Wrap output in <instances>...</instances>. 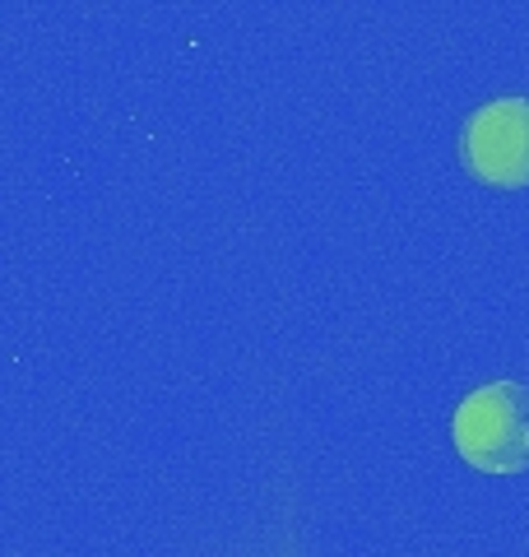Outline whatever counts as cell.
<instances>
[{"label":"cell","mask_w":529,"mask_h":557,"mask_svg":"<svg viewBox=\"0 0 529 557\" xmlns=\"http://www.w3.org/2000/svg\"><path fill=\"white\" fill-rule=\"evenodd\" d=\"M465 168L488 186H529V98H492L460 126Z\"/></svg>","instance_id":"obj_2"},{"label":"cell","mask_w":529,"mask_h":557,"mask_svg":"<svg viewBox=\"0 0 529 557\" xmlns=\"http://www.w3.org/2000/svg\"><path fill=\"white\" fill-rule=\"evenodd\" d=\"M460 460L483 474H520L529 469V386L525 381H488L469 391L451 418Z\"/></svg>","instance_id":"obj_1"}]
</instances>
